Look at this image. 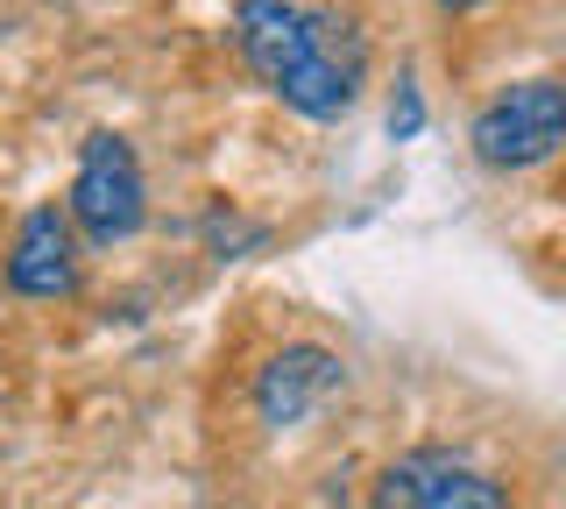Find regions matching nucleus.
Wrapping results in <instances>:
<instances>
[{
  "label": "nucleus",
  "instance_id": "nucleus-1",
  "mask_svg": "<svg viewBox=\"0 0 566 509\" xmlns=\"http://www.w3.org/2000/svg\"><path fill=\"white\" fill-rule=\"evenodd\" d=\"M234 43H241L248 72L305 120H340L361 99V72H368L361 29L326 8H305V0H241Z\"/></svg>",
  "mask_w": 566,
  "mask_h": 509
},
{
  "label": "nucleus",
  "instance_id": "nucleus-2",
  "mask_svg": "<svg viewBox=\"0 0 566 509\" xmlns=\"http://www.w3.org/2000/svg\"><path fill=\"white\" fill-rule=\"evenodd\" d=\"M474 156L489 170H531L545 156L566 149V78H524L510 93H495L468 128Z\"/></svg>",
  "mask_w": 566,
  "mask_h": 509
},
{
  "label": "nucleus",
  "instance_id": "nucleus-3",
  "mask_svg": "<svg viewBox=\"0 0 566 509\" xmlns=\"http://www.w3.org/2000/svg\"><path fill=\"white\" fill-rule=\"evenodd\" d=\"M142 213H149V184H142L135 149L106 128L85 135L78 178H71V220L85 226V241H93V248H114V241H128L142 226Z\"/></svg>",
  "mask_w": 566,
  "mask_h": 509
},
{
  "label": "nucleus",
  "instance_id": "nucleus-4",
  "mask_svg": "<svg viewBox=\"0 0 566 509\" xmlns=\"http://www.w3.org/2000/svg\"><path fill=\"white\" fill-rule=\"evenodd\" d=\"M376 509H510V496L460 453L418 446L376 474Z\"/></svg>",
  "mask_w": 566,
  "mask_h": 509
},
{
  "label": "nucleus",
  "instance_id": "nucleus-5",
  "mask_svg": "<svg viewBox=\"0 0 566 509\" xmlns=\"http://www.w3.org/2000/svg\"><path fill=\"white\" fill-rule=\"evenodd\" d=\"M340 382H347V368H340L333 347L297 340V347H283V354H270L255 368V417L283 432V425H297V417H312Z\"/></svg>",
  "mask_w": 566,
  "mask_h": 509
},
{
  "label": "nucleus",
  "instance_id": "nucleus-6",
  "mask_svg": "<svg viewBox=\"0 0 566 509\" xmlns=\"http://www.w3.org/2000/svg\"><path fill=\"white\" fill-rule=\"evenodd\" d=\"M8 290L14 297H71L78 290V248H71V220L57 205H35V213L14 226Z\"/></svg>",
  "mask_w": 566,
  "mask_h": 509
},
{
  "label": "nucleus",
  "instance_id": "nucleus-7",
  "mask_svg": "<svg viewBox=\"0 0 566 509\" xmlns=\"http://www.w3.org/2000/svg\"><path fill=\"white\" fill-rule=\"evenodd\" d=\"M418 128H424V99H418V85L403 78L397 85V107H389V135H397V142H411Z\"/></svg>",
  "mask_w": 566,
  "mask_h": 509
},
{
  "label": "nucleus",
  "instance_id": "nucleus-8",
  "mask_svg": "<svg viewBox=\"0 0 566 509\" xmlns=\"http://www.w3.org/2000/svg\"><path fill=\"white\" fill-rule=\"evenodd\" d=\"M447 8H453V14H460V8H482V0H447Z\"/></svg>",
  "mask_w": 566,
  "mask_h": 509
}]
</instances>
